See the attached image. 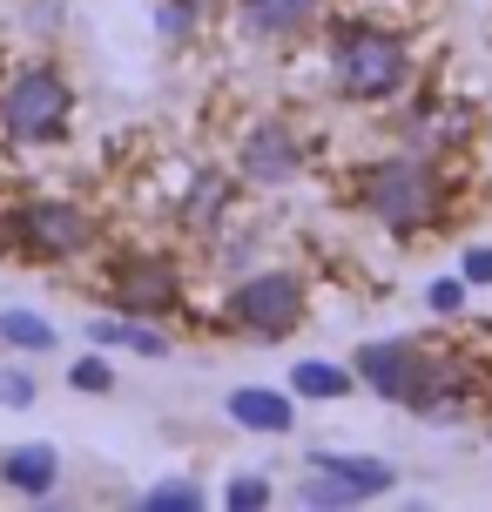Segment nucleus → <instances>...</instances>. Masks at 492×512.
<instances>
[{
  "mask_svg": "<svg viewBox=\"0 0 492 512\" xmlns=\"http://www.w3.org/2000/svg\"><path fill=\"white\" fill-rule=\"evenodd\" d=\"M290 391H297V398H351V391H358V371H351V364L304 358L290 371Z\"/></svg>",
  "mask_w": 492,
  "mask_h": 512,
  "instance_id": "ddd939ff",
  "label": "nucleus"
},
{
  "mask_svg": "<svg viewBox=\"0 0 492 512\" xmlns=\"http://www.w3.org/2000/svg\"><path fill=\"white\" fill-rule=\"evenodd\" d=\"M0 344H14V351H54V324H41L34 310H0Z\"/></svg>",
  "mask_w": 492,
  "mask_h": 512,
  "instance_id": "4468645a",
  "label": "nucleus"
},
{
  "mask_svg": "<svg viewBox=\"0 0 492 512\" xmlns=\"http://www.w3.org/2000/svg\"><path fill=\"white\" fill-rule=\"evenodd\" d=\"M466 283H492V243L486 250H466V270H459Z\"/></svg>",
  "mask_w": 492,
  "mask_h": 512,
  "instance_id": "aec40b11",
  "label": "nucleus"
},
{
  "mask_svg": "<svg viewBox=\"0 0 492 512\" xmlns=\"http://www.w3.org/2000/svg\"><path fill=\"white\" fill-rule=\"evenodd\" d=\"M317 162L311 135L297 128V115L284 108H263L250 122L230 135V169L236 182H250V189H290V182H304V169Z\"/></svg>",
  "mask_w": 492,
  "mask_h": 512,
  "instance_id": "0eeeda50",
  "label": "nucleus"
},
{
  "mask_svg": "<svg viewBox=\"0 0 492 512\" xmlns=\"http://www.w3.org/2000/svg\"><path fill=\"white\" fill-rule=\"evenodd\" d=\"M75 122H81V88L54 54L0 48V162L68 149Z\"/></svg>",
  "mask_w": 492,
  "mask_h": 512,
  "instance_id": "20e7f679",
  "label": "nucleus"
},
{
  "mask_svg": "<svg viewBox=\"0 0 492 512\" xmlns=\"http://www.w3.org/2000/svg\"><path fill=\"white\" fill-rule=\"evenodd\" d=\"M331 7H337V0H230V21H236V34H243L250 48L297 54L317 27H324Z\"/></svg>",
  "mask_w": 492,
  "mask_h": 512,
  "instance_id": "1a4fd4ad",
  "label": "nucleus"
},
{
  "mask_svg": "<svg viewBox=\"0 0 492 512\" xmlns=\"http://www.w3.org/2000/svg\"><path fill=\"white\" fill-rule=\"evenodd\" d=\"M479 176L472 155H425V149H391V155H358L337 169V203L378 223L391 243H439L472 216Z\"/></svg>",
  "mask_w": 492,
  "mask_h": 512,
  "instance_id": "f257e3e1",
  "label": "nucleus"
},
{
  "mask_svg": "<svg viewBox=\"0 0 492 512\" xmlns=\"http://www.w3.org/2000/svg\"><path fill=\"white\" fill-rule=\"evenodd\" d=\"M398 486V465L371 459V452H311V479H304V506H358Z\"/></svg>",
  "mask_w": 492,
  "mask_h": 512,
  "instance_id": "6e6552de",
  "label": "nucleus"
},
{
  "mask_svg": "<svg viewBox=\"0 0 492 512\" xmlns=\"http://www.w3.org/2000/svg\"><path fill=\"white\" fill-rule=\"evenodd\" d=\"M351 371H358L364 391L412 411L418 384H425V337H371V344L351 351Z\"/></svg>",
  "mask_w": 492,
  "mask_h": 512,
  "instance_id": "9d476101",
  "label": "nucleus"
},
{
  "mask_svg": "<svg viewBox=\"0 0 492 512\" xmlns=\"http://www.w3.org/2000/svg\"><path fill=\"white\" fill-rule=\"evenodd\" d=\"M0 405H14V411L34 405V378H27L21 364H7V371H0Z\"/></svg>",
  "mask_w": 492,
  "mask_h": 512,
  "instance_id": "6ab92c4d",
  "label": "nucleus"
},
{
  "mask_svg": "<svg viewBox=\"0 0 492 512\" xmlns=\"http://www.w3.org/2000/svg\"><path fill=\"white\" fill-rule=\"evenodd\" d=\"M95 297L122 317L176 324V317H189V270L176 250H102L95 256Z\"/></svg>",
  "mask_w": 492,
  "mask_h": 512,
  "instance_id": "423d86ee",
  "label": "nucleus"
},
{
  "mask_svg": "<svg viewBox=\"0 0 492 512\" xmlns=\"http://www.w3.org/2000/svg\"><path fill=\"white\" fill-rule=\"evenodd\" d=\"M68 384H75V391H115V364L108 358H75L68 364Z\"/></svg>",
  "mask_w": 492,
  "mask_h": 512,
  "instance_id": "2eb2a0df",
  "label": "nucleus"
},
{
  "mask_svg": "<svg viewBox=\"0 0 492 512\" xmlns=\"http://www.w3.org/2000/svg\"><path fill=\"white\" fill-rule=\"evenodd\" d=\"M459 304H466V277L425 283V310H439V317H459Z\"/></svg>",
  "mask_w": 492,
  "mask_h": 512,
  "instance_id": "dca6fc26",
  "label": "nucleus"
},
{
  "mask_svg": "<svg viewBox=\"0 0 492 512\" xmlns=\"http://www.w3.org/2000/svg\"><path fill=\"white\" fill-rule=\"evenodd\" d=\"M223 499H230L236 512H257V506H270V479H257V472H243V479H236V486L223 492Z\"/></svg>",
  "mask_w": 492,
  "mask_h": 512,
  "instance_id": "a211bd4d",
  "label": "nucleus"
},
{
  "mask_svg": "<svg viewBox=\"0 0 492 512\" xmlns=\"http://www.w3.org/2000/svg\"><path fill=\"white\" fill-rule=\"evenodd\" d=\"M304 48L317 54L331 102L344 108H398L425 75L418 68V34L391 14H371V7H331Z\"/></svg>",
  "mask_w": 492,
  "mask_h": 512,
  "instance_id": "f03ea898",
  "label": "nucleus"
},
{
  "mask_svg": "<svg viewBox=\"0 0 492 512\" xmlns=\"http://www.w3.org/2000/svg\"><path fill=\"white\" fill-rule=\"evenodd\" d=\"M108 250V223L81 196L48 182L0 176V263L14 270H75Z\"/></svg>",
  "mask_w": 492,
  "mask_h": 512,
  "instance_id": "7ed1b4c3",
  "label": "nucleus"
},
{
  "mask_svg": "<svg viewBox=\"0 0 492 512\" xmlns=\"http://www.w3.org/2000/svg\"><path fill=\"white\" fill-rule=\"evenodd\" d=\"M304 324H311V277L290 270V263H263V270H250L223 290V304L209 310L203 331L243 337V344H284Z\"/></svg>",
  "mask_w": 492,
  "mask_h": 512,
  "instance_id": "39448f33",
  "label": "nucleus"
},
{
  "mask_svg": "<svg viewBox=\"0 0 492 512\" xmlns=\"http://www.w3.org/2000/svg\"><path fill=\"white\" fill-rule=\"evenodd\" d=\"M182 7H189V14H203V21H223V14H230V0H182Z\"/></svg>",
  "mask_w": 492,
  "mask_h": 512,
  "instance_id": "412c9836",
  "label": "nucleus"
},
{
  "mask_svg": "<svg viewBox=\"0 0 492 512\" xmlns=\"http://www.w3.org/2000/svg\"><path fill=\"white\" fill-rule=\"evenodd\" d=\"M142 506H149V512H196V506H203V492H196V486H156Z\"/></svg>",
  "mask_w": 492,
  "mask_h": 512,
  "instance_id": "f3484780",
  "label": "nucleus"
},
{
  "mask_svg": "<svg viewBox=\"0 0 492 512\" xmlns=\"http://www.w3.org/2000/svg\"><path fill=\"white\" fill-rule=\"evenodd\" d=\"M0 486L27 492V499H48L61 486V452L54 445H14V452H0Z\"/></svg>",
  "mask_w": 492,
  "mask_h": 512,
  "instance_id": "f8f14e48",
  "label": "nucleus"
},
{
  "mask_svg": "<svg viewBox=\"0 0 492 512\" xmlns=\"http://www.w3.org/2000/svg\"><path fill=\"white\" fill-rule=\"evenodd\" d=\"M243 425V432H263V438H284L297 432V405H290V391H263V384H243L230 391V405H223Z\"/></svg>",
  "mask_w": 492,
  "mask_h": 512,
  "instance_id": "9b49d317",
  "label": "nucleus"
}]
</instances>
